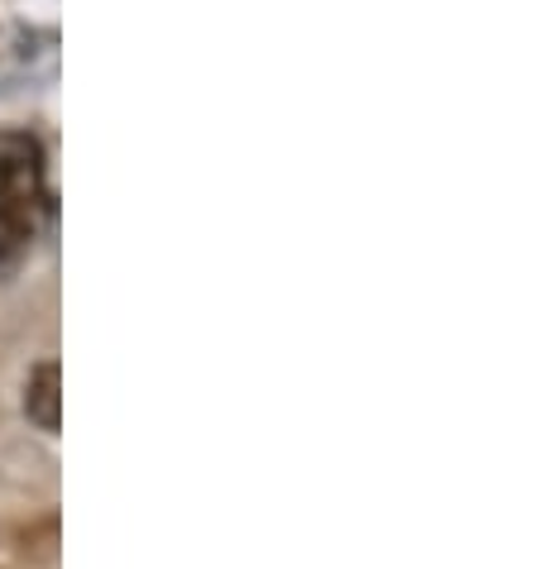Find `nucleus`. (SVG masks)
Instances as JSON below:
<instances>
[{
	"mask_svg": "<svg viewBox=\"0 0 536 569\" xmlns=\"http://www.w3.org/2000/svg\"><path fill=\"white\" fill-rule=\"evenodd\" d=\"M49 211L43 149L34 134H0V268L20 263Z\"/></svg>",
	"mask_w": 536,
	"mask_h": 569,
	"instance_id": "1",
	"label": "nucleus"
},
{
	"mask_svg": "<svg viewBox=\"0 0 536 569\" xmlns=\"http://www.w3.org/2000/svg\"><path fill=\"white\" fill-rule=\"evenodd\" d=\"M24 412L29 421L39 426V431H58V421H62V373H58V363H39L34 373H29V383H24Z\"/></svg>",
	"mask_w": 536,
	"mask_h": 569,
	"instance_id": "2",
	"label": "nucleus"
}]
</instances>
